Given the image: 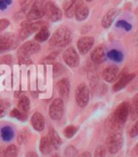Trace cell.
Instances as JSON below:
<instances>
[{
	"label": "cell",
	"instance_id": "cell-1",
	"mask_svg": "<svg viewBox=\"0 0 138 157\" xmlns=\"http://www.w3.org/2000/svg\"><path fill=\"white\" fill-rule=\"evenodd\" d=\"M130 115V103L123 102L117 105L115 111L107 119L105 127L106 130L111 133L115 131H120Z\"/></svg>",
	"mask_w": 138,
	"mask_h": 157
},
{
	"label": "cell",
	"instance_id": "cell-2",
	"mask_svg": "<svg viewBox=\"0 0 138 157\" xmlns=\"http://www.w3.org/2000/svg\"><path fill=\"white\" fill-rule=\"evenodd\" d=\"M72 40V32L66 26H61L56 30L50 39V45L54 47H64Z\"/></svg>",
	"mask_w": 138,
	"mask_h": 157
},
{
	"label": "cell",
	"instance_id": "cell-3",
	"mask_svg": "<svg viewBox=\"0 0 138 157\" xmlns=\"http://www.w3.org/2000/svg\"><path fill=\"white\" fill-rule=\"evenodd\" d=\"M105 144L107 147V151L110 154H116L117 153L122 146H123V136L120 131H115L109 133Z\"/></svg>",
	"mask_w": 138,
	"mask_h": 157
},
{
	"label": "cell",
	"instance_id": "cell-4",
	"mask_svg": "<svg viewBox=\"0 0 138 157\" xmlns=\"http://www.w3.org/2000/svg\"><path fill=\"white\" fill-rule=\"evenodd\" d=\"M44 5L45 0H35L33 1L30 10L26 13L27 21H37L44 16Z\"/></svg>",
	"mask_w": 138,
	"mask_h": 157
},
{
	"label": "cell",
	"instance_id": "cell-5",
	"mask_svg": "<svg viewBox=\"0 0 138 157\" xmlns=\"http://www.w3.org/2000/svg\"><path fill=\"white\" fill-rule=\"evenodd\" d=\"M89 90L88 86L84 83L78 85V87L75 90V100L76 104L80 107H86L89 103Z\"/></svg>",
	"mask_w": 138,
	"mask_h": 157
},
{
	"label": "cell",
	"instance_id": "cell-6",
	"mask_svg": "<svg viewBox=\"0 0 138 157\" xmlns=\"http://www.w3.org/2000/svg\"><path fill=\"white\" fill-rule=\"evenodd\" d=\"M44 15L52 22H58L62 18V11L52 1L45 2Z\"/></svg>",
	"mask_w": 138,
	"mask_h": 157
},
{
	"label": "cell",
	"instance_id": "cell-7",
	"mask_svg": "<svg viewBox=\"0 0 138 157\" xmlns=\"http://www.w3.org/2000/svg\"><path fill=\"white\" fill-rule=\"evenodd\" d=\"M64 113V103L61 98H58L54 100V102L51 104L49 107V115L52 120L59 121Z\"/></svg>",
	"mask_w": 138,
	"mask_h": 157
},
{
	"label": "cell",
	"instance_id": "cell-8",
	"mask_svg": "<svg viewBox=\"0 0 138 157\" xmlns=\"http://www.w3.org/2000/svg\"><path fill=\"white\" fill-rule=\"evenodd\" d=\"M40 46L39 44V42L37 41H26L25 44H24L20 49L17 52L18 58H23V56H26V58H29V56L36 54L39 51Z\"/></svg>",
	"mask_w": 138,
	"mask_h": 157
},
{
	"label": "cell",
	"instance_id": "cell-9",
	"mask_svg": "<svg viewBox=\"0 0 138 157\" xmlns=\"http://www.w3.org/2000/svg\"><path fill=\"white\" fill-rule=\"evenodd\" d=\"M19 39L14 35H0V52H3L9 49H14L17 47Z\"/></svg>",
	"mask_w": 138,
	"mask_h": 157
},
{
	"label": "cell",
	"instance_id": "cell-10",
	"mask_svg": "<svg viewBox=\"0 0 138 157\" xmlns=\"http://www.w3.org/2000/svg\"><path fill=\"white\" fill-rule=\"evenodd\" d=\"M63 59H64L65 63L69 67H72V68L77 67L78 64H79V61H80L79 56L77 54V52L73 47L68 48L64 52V54H63Z\"/></svg>",
	"mask_w": 138,
	"mask_h": 157
},
{
	"label": "cell",
	"instance_id": "cell-11",
	"mask_svg": "<svg viewBox=\"0 0 138 157\" xmlns=\"http://www.w3.org/2000/svg\"><path fill=\"white\" fill-rule=\"evenodd\" d=\"M94 44V39L92 37H83L77 41V47L82 55L87 54Z\"/></svg>",
	"mask_w": 138,
	"mask_h": 157
},
{
	"label": "cell",
	"instance_id": "cell-12",
	"mask_svg": "<svg viewBox=\"0 0 138 157\" xmlns=\"http://www.w3.org/2000/svg\"><path fill=\"white\" fill-rule=\"evenodd\" d=\"M106 59V54L103 46L96 47L91 53V60L94 64H101Z\"/></svg>",
	"mask_w": 138,
	"mask_h": 157
},
{
	"label": "cell",
	"instance_id": "cell-13",
	"mask_svg": "<svg viewBox=\"0 0 138 157\" xmlns=\"http://www.w3.org/2000/svg\"><path fill=\"white\" fill-rule=\"evenodd\" d=\"M31 124L36 131H43L45 126V121L43 114L39 112H35L31 117Z\"/></svg>",
	"mask_w": 138,
	"mask_h": 157
},
{
	"label": "cell",
	"instance_id": "cell-14",
	"mask_svg": "<svg viewBox=\"0 0 138 157\" xmlns=\"http://www.w3.org/2000/svg\"><path fill=\"white\" fill-rule=\"evenodd\" d=\"M134 77H135V75H134V74L123 75L120 77V79L115 84V86L113 87V90H114L115 92L121 90L122 89L125 88L130 82H132V81L134 79Z\"/></svg>",
	"mask_w": 138,
	"mask_h": 157
},
{
	"label": "cell",
	"instance_id": "cell-15",
	"mask_svg": "<svg viewBox=\"0 0 138 157\" xmlns=\"http://www.w3.org/2000/svg\"><path fill=\"white\" fill-rule=\"evenodd\" d=\"M118 73H119L118 68L115 65H112V66H109L103 70V76L106 82H113L117 79Z\"/></svg>",
	"mask_w": 138,
	"mask_h": 157
},
{
	"label": "cell",
	"instance_id": "cell-16",
	"mask_svg": "<svg viewBox=\"0 0 138 157\" xmlns=\"http://www.w3.org/2000/svg\"><path fill=\"white\" fill-rule=\"evenodd\" d=\"M118 13H119V10L117 9H112L109 11H107V13L103 16V18L102 20V25L104 28L110 27V25L113 24L114 20L116 19V17L118 15Z\"/></svg>",
	"mask_w": 138,
	"mask_h": 157
},
{
	"label": "cell",
	"instance_id": "cell-17",
	"mask_svg": "<svg viewBox=\"0 0 138 157\" xmlns=\"http://www.w3.org/2000/svg\"><path fill=\"white\" fill-rule=\"evenodd\" d=\"M58 89L60 96L67 99L70 95V81L68 78H63L58 83Z\"/></svg>",
	"mask_w": 138,
	"mask_h": 157
},
{
	"label": "cell",
	"instance_id": "cell-18",
	"mask_svg": "<svg viewBox=\"0 0 138 157\" xmlns=\"http://www.w3.org/2000/svg\"><path fill=\"white\" fill-rule=\"evenodd\" d=\"M47 138L49 139L50 143H51V145L53 146L54 149H58L62 144L61 138L59 137L58 134L57 133V131L54 130V128H50V129H49Z\"/></svg>",
	"mask_w": 138,
	"mask_h": 157
},
{
	"label": "cell",
	"instance_id": "cell-19",
	"mask_svg": "<svg viewBox=\"0 0 138 157\" xmlns=\"http://www.w3.org/2000/svg\"><path fill=\"white\" fill-rule=\"evenodd\" d=\"M88 14H89L88 8L86 5H84V3H83L76 9L74 15H75V18H76L77 21H84L85 19L88 18Z\"/></svg>",
	"mask_w": 138,
	"mask_h": 157
},
{
	"label": "cell",
	"instance_id": "cell-20",
	"mask_svg": "<svg viewBox=\"0 0 138 157\" xmlns=\"http://www.w3.org/2000/svg\"><path fill=\"white\" fill-rule=\"evenodd\" d=\"M53 146L51 145L49 139L47 138V136H43L40 139V143H39V150L41 151V153L43 154H48L53 151Z\"/></svg>",
	"mask_w": 138,
	"mask_h": 157
},
{
	"label": "cell",
	"instance_id": "cell-21",
	"mask_svg": "<svg viewBox=\"0 0 138 157\" xmlns=\"http://www.w3.org/2000/svg\"><path fill=\"white\" fill-rule=\"evenodd\" d=\"M30 108V102H29V99L27 98L26 96H22L19 100V103H18V109L20 111H22L24 114L28 113Z\"/></svg>",
	"mask_w": 138,
	"mask_h": 157
},
{
	"label": "cell",
	"instance_id": "cell-22",
	"mask_svg": "<svg viewBox=\"0 0 138 157\" xmlns=\"http://www.w3.org/2000/svg\"><path fill=\"white\" fill-rule=\"evenodd\" d=\"M81 4H83V1H82V0H74V1L65 10V14H66V16H67L68 18H72V17L74 15L76 9H77Z\"/></svg>",
	"mask_w": 138,
	"mask_h": 157
},
{
	"label": "cell",
	"instance_id": "cell-23",
	"mask_svg": "<svg viewBox=\"0 0 138 157\" xmlns=\"http://www.w3.org/2000/svg\"><path fill=\"white\" fill-rule=\"evenodd\" d=\"M49 37H50V31L48 30L47 26H44L43 28H40V29L37 32V34L35 36V40L38 42H43Z\"/></svg>",
	"mask_w": 138,
	"mask_h": 157
},
{
	"label": "cell",
	"instance_id": "cell-24",
	"mask_svg": "<svg viewBox=\"0 0 138 157\" xmlns=\"http://www.w3.org/2000/svg\"><path fill=\"white\" fill-rule=\"evenodd\" d=\"M130 115L132 120L138 119V93L132 99V103L130 105Z\"/></svg>",
	"mask_w": 138,
	"mask_h": 157
},
{
	"label": "cell",
	"instance_id": "cell-25",
	"mask_svg": "<svg viewBox=\"0 0 138 157\" xmlns=\"http://www.w3.org/2000/svg\"><path fill=\"white\" fill-rule=\"evenodd\" d=\"M0 131H1L0 132L1 133V137L4 141H9L14 136V133H13V130L10 126H5Z\"/></svg>",
	"mask_w": 138,
	"mask_h": 157
},
{
	"label": "cell",
	"instance_id": "cell-26",
	"mask_svg": "<svg viewBox=\"0 0 138 157\" xmlns=\"http://www.w3.org/2000/svg\"><path fill=\"white\" fill-rule=\"evenodd\" d=\"M107 56H108V58L110 59H112L113 61H116V62H120L123 59V55H122V53L119 52V51H117V50H115V49L110 51L107 54Z\"/></svg>",
	"mask_w": 138,
	"mask_h": 157
},
{
	"label": "cell",
	"instance_id": "cell-27",
	"mask_svg": "<svg viewBox=\"0 0 138 157\" xmlns=\"http://www.w3.org/2000/svg\"><path fill=\"white\" fill-rule=\"evenodd\" d=\"M18 148L15 145H9L5 150V157H17Z\"/></svg>",
	"mask_w": 138,
	"mask_h": 157
},
{
	"label": "cell",
	"instance_id": "cell-28",
	"mask_svg": "<svg viewBox=\"0 0 138 157\" xmlns=\"http://www.w3.org/2000/svg\"><path fill=\"white\" fill-rule=\"evenodd\" d=\"M77 127H75L74 125H69L64 129V136L67 138H72L77 133Z\"/></svg>",
	"mask_w": 138,
	"mask_h": 157
},
{
	"label": "cell",
	"instance_id": "cell-29",
	"mask_svg": "<svg viewBox=\"0 0 138 157\" xmlns=\"http://www.w3.org/2000/svg\"><path fill=\"white\" fill-rule=\"evenodd\" d=\"M10 116L12 118H16L17 120H20V121H25L26 120V114H24L18 108L12 109L10 111Z\"/></svg>",
	"mask_w": 138,
	"mask_h": 157
},
{
	"label": "cell",
	"instance_id": "cell-30",
	"mask_svg": "<svg viewBox=\"0 0 138 157\" xmlns=\"http://www.w3.org/2000/svg\"><path fill=\"white\" fill-rule=\"evenodd\" d=\"M9 104L6 100H0V118H3L7 115Z\"/></svg>",
	"mask_w": 138,
	"mask_h": 157
},
{
	"label": "cell",
	"instance_id": "cell-31",
	"mask_svg": "<svg viewBox=\"0 0 138 157\" xmlns=\"http://www.w3.org/2000/svg\"><path fill=\"white\" fill-rule=\"evenodd\" d=\"M88 78H89L90 85L92 86V88H94L98 83V75H97V73H96V71H94V70L89 71L88 72Z\"/></svg>",
	"mask_w": 138,
	"mask_h": 157
},
{
	"label": "cell",
	"instance_id": "cell-32",
	"mask_svg": "<svg viewBox=\"0 0 138 157\" xmlns=\"http://www.w3.org/2000/svg\"><path fill=\"white\" fill-rule=\"evenodd\" d=\"M34 0H21V7H22V12L27 13L30 10V7L32 5Z\"/></svg>",
	"mask_w": 138,
	"mask_h": 157
},
{
	"label": "cell",
	"instance_id": "cell-33",
	"mask_svg": "<svg viewBox=\"0 0 138 157\" xmlns=\"http://www.w3.org/2000/svg\"><path fill=\"white\" fill-rule=\"evenodd\" d=\"M77 154H78V151L73 145L68 146L65 149V155H66V157H75Z\"/></svg>",
	"mask_w": 138,
	"mask_h": 157
},
{
	"label": "cell",
	"instance_id": "cell-34",
	"mask_svg": "<svg viewBox=\"0 0 138 157\" xmlns=\"http://www.w3.org/2000/svg\"><path fill=\"white\" fill-rule=\"evenodd\" d=\"M106 156V150L103 145H99L95 150L94 157H105Z\"/></svg>",
	"mask_w": 138,
	"mask_h": 157
},
{
	"label": "cell",
	"instance_id": "cell-35",
	"mask_svg": "<svg viewBox=\"0 0 138 157\" xmlns=\"http://www.w3.org/2000/svg\"><path fill=\"white\" fill-rule=\"evenodd\" d=\"M28 138V133H27L25 130L24 131H22L19 135H18V138H17V141L19 144H24L25 143V141Z\"/></svg>",
	"mask_w": 138,
	"mask_h": 157
},
{
	"label": "cell",
	"instance_id": "cell-36",
	"mask_svg": "<svg viewBox=\"0 0 138 157\" xmlns=\"http://www.w3.org/2000/svg\"><path fill=\"white\" fill-rule=\"evenodd\" d=\"M117 27H121V28H123V29H125L127 31L131 30V28H132L131 24H129V23H127L125 21H122V20L117 23Z\"/></svg>",
	"mask_w": 138,
	"mask_h": 157
},
{
	"label": "cell",
	"instance_id": "cell-37",
	"mask_svg": "<svg viewBox=\"0 0 138 157\" xmlns=\"http://www.w3.org/2000/svg\"><path fill=\"white\" fill-rule=\"evenodd\" d=\"M130 136L131 137H136L138 136V121L134 123V125L131 128L130 130Z\"/></svg>",
	"mask_w": 138,
	"mask_h": 157
},
{
	"label": "cell",
	"instance_id": "cell-38",
	"mask_svg": "<svg viewBox=\"0 0 138 157\" xmlns=\"http://www.w3.org/2000/svg\"><path fill=\"white\" fill-rule=\"evenodd\" d=\"M9 25V21L8 19H0V32H2L4 29H6V28Z\"/></svg>",
	"mask_w": 138,
	"mask_h": 157
},
{
	"label": "cell",
	"instance_id": "cell-39",
	"mask_svg": "<svg viewBox=\"0 0 138 157\" xmlns=\"http://www.w3.org/2000/svg\"><path fill=\"white\" fill-rule=\"evenodd\" d=\"M11 62H12V58L10 55L4 56L0 59V63L1 64H10Z\"/></svg>",
	"mask_w": 138,
	"mask_h": 157
},
{
	"label": "cell",
	"instance_id": "cell-40",
	"mask_svg": "<svg viewBox=\"0 0 138 157\" xmlns=\"http://www.w3.org/2000/svg\"><path fill=\"white\" fill-rule=\"evenodd\" d=\"M18 59L20 64H25V65L32 64V60L29 58H26V56H23V58H18Z\"/></svg>",
	"mask_w": 138,
	"mask_h": 157
},
{
	"label": "cell",
	"instance_id": "cell-41",
	"mask_svg": "<svg viewBox=\"0 0 138 157\" xmlns=\"http://www.w3.org/2000/svg\"><path fill=\"white\" fill-rule=\"evenodd\" d=\"M53 71H54V75H58V74L61 73L62 67H61L60 64H58V63H54V69H53Z\"/></svg>",
	"mask_w": 138,
	"mask_h": 157
},
{
	"label": "cell",
	"instance_id": "cell-42",
	"mask_svg": "<svg viewBox=\"0 0 138 157\" xmlns=\"http://www.w3.org/2000/svg\"><path fill=\"white\" fill-rule=\"evenodd\" d=\"M132 90H138V78H136V79L134 80V82L132 84Z\"/></svg>",
	"mask_w": 138,
	"mask_h": 157
},
{
	"label": "cell",
	"instance_id": "cell-43",
	"mask_svg": "<svg viewBox=\"0 0 138 157\" xmlns=\"http://www.w3.org/2000/svg\"><path fill=\"white\" fill-rule=\"evenodd\" d=\"M25 157H39L38 154L34 151H29V152H27L26 153V156Z\"/></svg>",
	"mask_w": 138,
	"mask_h": 157
},
{
	"label": "cell",
	"instance_id": "cell-44",
	"mask_svg": "<svg viewBox=\"0 0 138 157\" xmlns=\"http://www.w3.org/2000/svg\"><path fill=\"white\" fill-rule=\"evenodd\" d=\"M76 157H91V153L88 151H86V152H83L82 154H80Z\"/></svg>",
	"mask_w": 138,
	"mask_h": 157
},
{
	"label": "cell",
	"instance_id": "cell-45",
	"mask_svg": "<svg viewBox=\"0 0 138 157\" xmlns=\"http://www.w3.org/2000/svg\"><path fill=\"white\" fill-rule=\"evenodd\" d=\"M7 7H8V6L5 4V2L3 1V0H0V10H4Z\"/></svg>",
	"mask_w": 138,
	"mask_h": 157
},
{
	"label": "cell",
	"instance_id": "cell-46",
	"mask_svg": "<svg viewBox=\"0 0 138 157\" xmlns=\"http://www.w3.org/2000/svg\"><path fill=\"white\" fill-rule=\"evenodd\" d=\"M0 157H5V150L0 148Z\"/></svg>",
	"mask_w": 138,
	"mask_h": 157
},
{
	"label": "cell",
	"instance_id": "cell-47",
	"mask_svg": "<svg viewBox=\"0 0 138 157\" xmlns=\"http://www.w3.org/2000/svg\"><path fill=\"white\" fill-rule=\"evenodd\" d=\"M3 1L5 2V4H6L7 6H9V5L11 4V0H3Z\"/></svg>",
	"mask_w": 138,
	"mask_h": 157
},
{
	"label": "cell",
	"instance_id": "cell-48",
	"mask_svg": "<svg viewBox=\"0 0 138 157\" xmlns=\"http://www.w3.org/2000/svg\"><path fill=\"white\" fill-rule=\"evenodd\" d=\"M134 153H135L136 155H138V143L135 145V148H134Z\"/></svg>",
	"mask_w": 138,
	"mask_h": 157
},
{
	"label": "cell",
	"instance_id": "cell-49",
	"mask_svg": "<svg viewBox=\"0 0 138 157\" xmlns=\"http://www.w3.org/2000/svg\"><path fill=\"white\" fill-rule=\"evenodd\" d=\"M52 157H60V156H58V155H54V156H52Z\"/></svg>",
	"mask_w": 138,
	"mask_h": 157
},
{
	"label": "cell",
	"instance_id": "cell-50",
	"mask_svg": "<svg viewBox=\"0 0 138 157\" xmlns=\"http://www.w3.org/2000/svg\"><path fill=\"white\" fill-rule=\"evenodd\" d=\"M86 1H88V2H90V1H92V0H86Z\"/></svg>",
	"mask_w": 138,
	"mask_h": 157
}]
</instances>
